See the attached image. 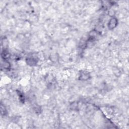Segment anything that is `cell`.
Returning a JSON list of instances; mask_svg holds the SVG:
<instances>
[{"mask_svg": "<svg viewBox=\"0 0 129 129\" xmlns=\"http://www.w3.org/2000/svg\"><path fill=\"white\" fill-rule=\"evenodd\" d=\"M117 23L118 21L117 19L112 18L111 19L110 22L109 23V27L110 29H113L117 25Z\"/></svg>", "mask_w": 129, "mask_h": 129, "instance_id": "6da1fadb", "label": "cell"}]
</instances>
